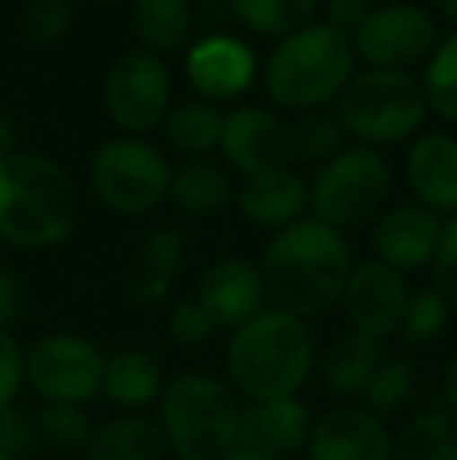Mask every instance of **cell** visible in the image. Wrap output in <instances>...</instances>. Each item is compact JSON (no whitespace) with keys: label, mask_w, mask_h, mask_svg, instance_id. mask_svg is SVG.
Instances as JSON below:
<instances>
[{"label":"cell","mask_w":457,"mask_h":460,"mask_svg":"<svg viewBox=\"0 0 457 460\" xmlns=\"http://www.w3.org/2000/svg\"><path fill=\"white\" fill-rule=\"evenodd\" d=\"M351 270L345 235L320 219H298L279 229L260 263L267 301L304 323L342 301Z\"/></svg>","instance_id":"obj_1"},{"label":"cell","mask_w":457,"mask_h":460,"mask_svg":"<svg viewBox=\"0 0 457 460\" xmlns=\"http://www.w3.org/2000/svg\"><path fill=\"white\" fill-rule=\"evenodd\" d=\"M79 219L73 179L48 157L16 154L0 160V238L41 251L66 242Z\"/></svg>","instance_id":"obj_2"},{"label":"cell","mask_w":457,"mask_h":460,"mask_svg":"<svg viewBox=\"0 0 457 460\" xmlns=\"http://www.w3.org/2000/svg\"><path fill=\"white\" fill-rule=\"evenodd\" d=\"M229 376L248 401L294 398L313 367V335L304 320L267 307L232 332Z\"/></svg>","instance_id":"obj_3"},{"label":"cell","mask_w":457,"mask_h":460,"mask_svg":"<svg viewBox=\"0 0 457 460\" xmlns=\"http://www.w3.org/2000/svg\"><path fill=\"white\" fill-rule=\"evenodd\" d=\"M354 60L357 54L351 38L326 22H311L276 44L263 69V85L273 103L311 113L345 92L354 75Z\"/></svg>","instance_id":"obj_4"},{"label":"cell","mask_w":457,"mask_h":460,"mask_svg":"<svg viewBox=\"0 0 457 460\" xmlns=\"http://www.w3.org/2000/svg\"><path fill=\"white\" fill-rule=\"evenodd\" d=\"M238 411L229 385L204 373H185L163 385L160 429L182 460H223L238 448Z\"/></svg>","instance_id":"obj_5"},{"label":"cell","mask_w":457,"mask_h":460,"mask_svg":"<svg viewBox=\"0 0 457 460\" xmlns=\"http://www.w3.org/2000/svg\"><path fill=\"white\" fill-rule=\"evenodd\" d=\"M423 85L408 73L395 69H364L351 75L338 94L342 128L366 145H395L404 141L426 119Z\"/></svg>","instance_id":"obj_6"},{"label":"cell","mask_w":457,"mask_h":460,"mask_svg":"<svg viewBox=\"0 0 457 460\" xmlns=\"http://www.w3.org/2000/svg\"><path fill=\"white\" fill-rule=\"evenodd\" d=\"M389 166L370 147L338 151L317 170L311 185L313 219L332 229H354L379 213L389 198Z\"/></svg>","instance_id":"obj_7"},{"label":"cell","mask_w":457,"mask_h":460,"mask_svg":"<svg viewBox=\"0 0 457 460\" xmlns=\"http://www.w3.org/2000/svg\"><path fill=\"white\" fill-rule=\"evenodd\" d=\"M107 354L92 339L75 332H48L25 348V385L41 404L94 401L104 385Z\"/></svg>","instance_id":"obj_8"},{"label":"cell","mask_w":457,"mask_h":460,"mask_svg":"<svg viewBox=\"0 0 457 460\" xmlns=\"http://www.w3.org/2000/svg\"><path fill=\"white\" fill-rule=\"evenodd\" d=\"M172 170L154 145L138 138L107 141L92 160V188L116 213H147L170 194Z\"/></svg>","instance_id":"obj_9"},{"label":"cell","mask_w":457,"mask_h":460,"mask_svg":"<svg viewBox=\"0 0 457 460\" xmlns=\"http://www.w3.org/2000/svg\"><path fill=\"white\" fill-rule=\"evenodd\" d=\"M351 44L370 69L404 73L435 50V19L417 4L379 6L354 31Z\"/></svg>","instance_id":"obj_10"},{"label":"cell","mask_w":457,"mask_h":460,"mask_svg":"<svg viewBox=\"0 0 457 460\" xmlns=\"http://www.w3.org/2000/svg\"><path fill=\"white\" fill-rule=\"evenodd\" d=\"M107 110L126 132H147L166 119L172 97V75L166 63L154 54H126L107 73Z\"/></svg>","instance_id":"obj_11"},{"label":"cell","mask_w":457,"mask_h":460,"mask_svg":"<svg viewBox=\"0 0 457 460\" xmlns=\"http://www.w3.org/2000/svg\"><path fill=\"white\" fill-rule=\"evenodd\" d=\"M408 282L398 270L385 267L382 261H366L351 270L345 285V314L351 332L370 341H382L401 329V316L408 307Z\"/></svg>","instance_id":"obj_12"},{"label":"cell","mask_w":457,"mask_h":460,"mask_svg":"<svg viewBox=\"0 0 457 460\" xmlns=\"http://www.w3.org/2000/svg\"><path fill=\"white\" fill-rule=\"evenodd\" d=\"M220 147L244 179L286 170L292 160L286 126L269 110L260 107H238L229 116H223Z\"/></svg>","instance_id":"obj_13"},{"label":"cell","mask_w":457,"mask_h":460,"mask_svg":"<svg viewBox=\"0 0 457 460\" xmlns=\"http://www.w3.org/2000/svg\"><path fill=\"white\" fill-rule=\"evenodd\" d=\"M198 304L210 316L214 329H238L267 310V288H263L260 267L242 257H223L198 285Z\"/></svg>","instance_id":"obj_14"},{"label":"cell","mask_w":457,"mask_h":460,"mask_svg":"<svg viewBox=\"0 0 457 460\" xmlns=\"http://www.w3.org/2000/svg\"><path fill=\"white\" fill-rule=\"evenodd\" d=\"M311 413L298 394L294 398L248 401L238 411V448L276 460L298 451L311 438Z\"/></svg>","instance_id":"obj_15"},{"label":"cell","mask_w":457,"mask_h":460,"mask_svg":"<svg viewBox=\"0 0 457 460\" xmlns=\"http://www.w3.org/2000/svg\"><path fill=\"white\" fill-rule=\"evenodd\" d=\"M311 460H391L382 420L360 407H336L311 429Z\"/></svg>","instance_id":"obj_16"},{"label":"cell","mask_w":457,"mask_h":460,"mask_svg":"<svg viewBox=\"0 0 457 460\" xmlns=\"http://www.w3.org/2000/svg\"><path fill=\"white\" fill-rule=\"evenodd\" d=\"M442 223L429 207L423 204H404L389 210L379 219L376 232H373V248H376V261L385 267L408 273V270H420L433 263L435 248H439Z\"/></svg>","instance_id":"obj_17"},{"label":"cell","mask_w":457,"mask_h":460,"mask_svg":"<svg viewBox=\"0 0 457 460\" xmlns=\"http://www.w3.org/2000/svg\"><path fill=\"white\" fill-rule=\"evenodd\" d=\"M185 73L201 94L214 97V101H229V97H238L250 88L257 60L248 44L238 41V38L210 35L191 44Z\"/></svg>","instance_id":"obj_18"},{"label":"cell","mask_w":457,"mask_h":460,"mask_svg":"<svg viewBox=\"0 0 457 460\" xmlns=\"http://www.w3.org/2000/svg\"><path fill=\"white\" fill-rule=\"evenodd\" d=\"M408 182L433 213H457V141L452 135H423L410 147Z\"/></svg>","instance_id":"obj_19"},{"label":"cell","mask_w":457,"mask_h":460,"mask_svg":"<svg viewBox=\"0 0 457 460\" xmlns=\"http://www.w3.org/2000/svg\"><path fill=\"white\" fill-rule=\"evenodd\" d=\"M238 207L254 226L263 229H286V226L304 219L311 207V188L292 170H273L260 176L244 179L238 191Z\"/></svg>","instance_id":"obj_20"},{"label":"cell","mask_w":457,"mask_h":460,"mask_svg":"<svg viewBox=\"0 0 457 460\" xmlns=\"http://www.w3.org/2000/svg\"><path fill=\"white\" fill-rule=\"evenodd\" d=\"M163 385V369H160V364L151 354L141 351V348H122V351L107 358L101 394H107L119 407L138 411V407L160 401Z\"/></svg>","instance_id":"obj_21"},{"label":"cell","mask_w":457,"mask_h":460,"mask_svg":"<svg viewBox=\"0 0 457 460\" xmlns=\"http://www.w3.org/2000/svg\"><path fill=\"white\" fill-rule=\"evenodd\" d=\"M170 445L160 429L145 417H119L98 426L85 445V460H166Z\"/></svg>","instance_id":"obj_22"},{"label":"cell","mask_w":457,"mask_h":460,"mask_svg":"<svg viewBox=\"0 0 457 460\" xmlns=\"http://www.w3.org/2000/svg\"><path fill=\"white\" fill-rule=\"evenodd\" d=\"M391 460H457V417L448 407L414 417L391 438Z\"/></svg>","instance_id":"obj_23"},{"label":"cell","mask_w":457,"mask_h":460,"mask_svg":"<svg viewBox=\"0 0 457 460\" xmlns=\"http://www.w3.org/2000/svg\"><path fill=\"white\" fill-rule=\"evenodd\" d=\"M379 360H382L379 341H370L357 332H345L326 351L323 360L326 385L338 394H364V388L370 385L373 373H376Z\"/></svg>","instance_id":"obj_24"},{"label":"cell","mask_w":457,"mask_h":460,"mask_svg":"<svg viewBox=\"0 0 457 460\" xmlns=\"http://www.w3.org/2000/svg\"><path fill=\"white\" fill-rule=\"evenodd\" d=\"M135 35L151 50L170 54L185 44L191 31L189 0H135L132 6Z\"/></svg>","instance_id":"obj_25"},{"label":"cell","mask_w":457,"mask_h":460,"mask_svg":"<svg viewBox=\"0 0 457 460\" xmlns=\"http://www.w3.org/2000/svg\"><path fill=\"white\" fill-rule=\"evenodd\" d=\"M170 194L182 210L189 213H216L232 198V185L220 166L207 160H195L172 172Z\"/></svg>","instance_id":"obj_26"},{"label":"cell","mask_w":457,"mask_h":460,"mask_svg":"<svg viewBox=\"0 0 457 460\" xmlns=\"http://www.w3.org/2000/svg\"><path fill=\"white\" fill-rule=\"evenodd\" d=\"M185 242L176 229H157L147 235L141 251V279L135 285V295L141 301H160L170 291L172 279L182 270Z\"/></svg>","instance_id":"obj_27"},{"label":"cell","mask_w":457,"mask_h":460,"mask_svg":"<svg viewBox=\"0 0 457 460\" xmlns=\"http://www.w3.org/2000/svg\"><path fill=\"white\" fill-rule=\"evenodd\" d=\"M244 29L269 38H288L311 25L317 0H229Z\"/></svg>","instance_id":"obj_28"},{"label":"cell","mask_w":457,"mask_h":460,"mask_svg":"<svg viewBox=\"0 0 457 460\" xmlns=\"http://www.w3.org/2000/svg\"><path fill=\"white\" fill-rule=\"evenodd\" d=\"M223 116L207 103H185L166 113V141L182 154H210L220 147Z\"/></svg>","instance_id":"obj_29"},{"label":"cell","mask_w":457,"mask_h":460,"mask_svg":"<svg viewBox=\"0 0 457 460\" xmlns=\"http://www.w3.org/2000/svg\"><path fill=\"white\" fill-rule=\"evenodd\" d=\"M342 122L330 113H301L294 122L286 126V138H288V154L292 160H304V164H313V160H330L338 154V145H342Z\"/></svg>","instance_id":"obj_30"},{"label":"cell","mask_w":457,"mask_h":460,"mask_svg":"<svg viewBox=\"0 0 457 460\" xmlns=\"http://www.w3.org/2000/svg\"><path fill=\"white\" fill-rule=\"evenodd\" d=\"M423 97H426V107L435 110L442 119L457 122V31L448 35L429 57Z\"/></svg>","instance_id":"obj_31"},{"label":"cell","mask_w":457,"mask_h":460,"mask_svg":"<svg viewBox=\"0 0 457 460\" xmlns=\"http://www.w3.org/2000/svg\"><path fill=\"white\" fill-rule=\"evenodd\" d=\"M35 436L54 448H85L92 438V420L79 404H41L31 413Z\"/></svg>","instance_id":"obj_32"},{"label":"cell","mask_w":457,"mask_h":460,"mask_svg":"<svg viewBox=\"0 0 457 460\" xmlns=\"http://www.w3.org/2000/svg\"><path fill=\"white\" fill-rule=\"evenodd\" d=\"M417 385V369L404 358H382L373 373L370 385L364 388V398L370 413L382 417V413H395L398 407H404V401L414 394Z\"/></svg>","instance_id":"obj_33"},{"label":"cell","mask_w":457,"mask_h":460,"mask_svg":"<svg viewBox=\"0 0 457 460\" xmlns=\"http://www.w3.org/2000/svg\"><path fill=\"white\" fill-rule=\"evenodd\" d=\"M448 314H452V304L435 288L417 291V295L408 297V307H404L401 329H398V332H401L404 341H410V345H420V341L435 339V335L448 326Z\"/></svg>","instance_id":"obj_34"},{"label":"cell","mask_w":457,"mask_h":460,"mask_svg":"<svg viewBox=\"0 0 457 460\" xmlns=\"http://www.w3.org/2000/svg\"><path fill=\"white\" fill-rule=\"evenodd\" d=\"M73 6L69 0H31L22 13V31L31 44H54L69 31Z\"/></svg>","instance_id":"obj_35"},{"label":"cell","mask_w":457,"mask_h":460,"mask_svg":"<svg viewBox=\"0 0 457 460\" xmlns=\"http://www.w3.org/2000/svg\"><path fill=\"white\" fill-rule=\"evenodd\" d=\"M25 385V351L10 329H0V411L13 407Z\"/></svg>","instance_id":"obj_36"},{"label":"cell","mask_w":457,"mask_h":460,"mask_svg":"<svg viewBox=\"0 0 457 460\" xmlns=\"http://www.w3.org/2000/svg\"><path fill=\"white\" fill-rule=\"evenodd\" d=\"M38 436H35V423H31V413L19 411L16 404L4 407L0 411V455L25 460L35 451Z\"/></svg>","instance_id":"obj_37"},{"label":"cell","mask_w":457,"mask_h":460,"mask_svg":"<svg viewBox=\"0 0 457 460\" xmlns=\"http://www.w3.org/2000/svg\"><path fill=\"white\" fill-rule=\"evenodd\" d=\"M435 291L445 297L452 307H457V217L448 226H442L439 248L433 257Z\"/></svg>","instance_id":"obj_38"},{"label":"cell","mask_w":457,"mask_h":460,"mask_svg":"<svg viewBox=\"0 0 457 460\" xmlns=\"http://www.w3.org/2000/svg\"><path fill=\"white\" fill-rule=\"evenodd\" d=\"M170 335L179 345L195 348L214 335V323H210V316L204 314V307L198 301H182L170 314Z\"/></svg>","instance_id":"obj_39"},{"label":"cell","mask_w":457,"mask_h":460,"mask_svg":"<svg viewBox=\"0 0 457 460\" xmlns=\"http://www.w3.org/2000/svg\"><path fill=\"white\" fill-rule=\"evenodd\" d=\"M25 291L22 282L13 270L0 267V329H10L16 323V316L22 314Z\"/></svg>","instance_id":"obj_40"},{"label":"cell","mask_w":457,"mask_h":460,"mask_svg":"<svg viewBox=\"0 0 457 460\" xmlns=\"http://www.w3.org/2000/svg\"><path fill=\"white\" fill-rule=\"evenodd\" d=\"M370 16V0H330V22L336 31L351 38Z\"/></svg>","instance_id":"obj_41"},{"label":"cell","mask_w":457,"mask_h":460,"mask_svg":"<svg viewBox=\"0 0 457 460\" xmlns=\"http://www.w3.org/2000/svg\"><path fill=\"white\" fill-rule=\"evenodd\" d=\"M442 394H445L448 411L457 417V354L452 358V364L445 367V376H442Z\"/></svg>","instance_id":"obj_42"},{"label":"cell","mask_w":457,"mask_h":460,"mask_svg":"<svg viewBox=\"0 0 457 460\" xmlns=\"http://www.w3.org/2000/svg\"><path fill=\"white\" fill-rule=\"evenodd\" d=\"M13 145H16V132H13L10 119H6V116L0 113V160L10 157V154H13Z\"/></svg>","instance_id":"obj_43"},{"label":"cell","mask_w":457,"mask_h":460,"mask_svg":"<svg viewBox=\"0 0 457 460\" xmlns=\"http://www.w3.org/2000/svg\"><path fill=\"white\" fill-rule=\"evenodd\" d=\"M223 460H276V457H267V455H257V451H244V448H235L229 451Z\"/></svg>","instance_id":"obj_44"},{"label":"cell","mask_w":457,"mask_h":460,"mask_svg":"<svg viewBox=\"0 0 457 460\" xmlns=\"http://www.w3.org/2000/svg\"><path fill=\"white\" fill-rule=\"evenodd\" d=\"M435 6H439V13L448 19V22L457 25V0H435Z\"/></svg>","instance_id":"obj_45"},{"label":"cell","mask_w":457,"mask_h":460,"mask_svg":"<svg viewBox=\"0 0 457 460\" xmlns=\"http://www.w3.org/2000/svg\"><path fill=\"white\" fill-rule=\"evenodd\" d=\"M0 460H16V457H6V455H0Z\"/></svg>","instance_id":"obj_46"}]
</instances>
